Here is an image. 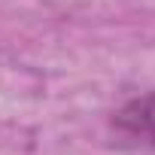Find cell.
Listing matches in <instances>:
<instances>
[{
    "label": "cell",
    "mask_w": 155,
    "mask_h": 155,
    "mask_svg": "<svg viewBox=\"0 0 155 155\" xmlns=\"http://www.w3.org/2000/svg\"><path fill=\"white\" fill-rule=\"evenodd\" d=\"M113 128L119 134H125L128 140L155 149V91H146L140 97H131L113 116Z\"/></svg>",
    "instance_id": "1"
}]
</instances>
